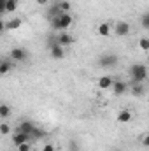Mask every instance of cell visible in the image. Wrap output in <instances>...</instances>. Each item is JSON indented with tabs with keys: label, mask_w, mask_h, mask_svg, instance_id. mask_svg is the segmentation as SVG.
I'll return each mask as SVG.
<instances>
[{
	"label": "cell",
	"mask_w": 149,
	"mask_h": 151,
	"mask_svg": "<svg viewBox=\"0 0 149 151\" xmlns=\"http://www.w3.org/2000/svg\"><path fill=\"white\" fill-rule=\"evenodd\" d=\"M35 2H37L39 5H47L49 4V0H35Z\"/></svg>",
	"instance_id": "83f0119b"
},
{
	"label": "cell",
	"mask_w": 149,
	"mask_h": 151,
	"mask_svg": "<svg viewBox=\"0 0 149 151\" xmlns=\"http://www.w3.org/2000/svg\"><path fill=\"white\" fill-rule=\"evenodd\" d=\"M139 47L142 51H149V37H140L139 39Z\"/></svg>",
	"instance_id": "ffe728a7"
},
{
	"label": "cell",
	"mask_w": 149,
	"mask_h": 151,
	"mask_svg": "<svg viewBox=\"0 0 149 151\" xmlns=\"http://www.w3.org/2000/svg\"><path fill=\"white\" fill-rule=\"evenodd\" d=\"M56 5L60 7V11H62V12H70V7H72L69 0H58V2H56Z\"/></svg>",
	"instance_id": "e0dca14e"
},
{
	"label": "cell",
	"mask_w": 149,
	"mask_h": 151,
	"mask_svg": "<svg viewBox=\"0 0 149 151\" xmlns=\"http://www.w3.org/2000/svg\"><path fill=\"white\" fill-rule=\"evenodd\" d=\"M140 25H142L146 30H149V12H146V14L140 16Z\"/></svg>",
	"instance_id": "7402d4cb"
},
{
	"label": "cell",
	"mask_w": 149,
	"mask_h": 151,
	"mask_svg": "<svg viewBox=\"0 0 149 151\" xmlns=\"http://www.w3.org/2000/svg\"><path fill=\"white\" fill-rule=\"evenodd\" d=\"M49 55H51V58H54V60H62V58H65V47L60 46V44H53V46L49 47Z\"/></svg>",
	"instance_id": "9c48e42d"
},
{
	"label": "cell",
	"mask_w": 149,
	"mask_h": 151,
	"mask_svg": "<svg viewBox=\"0 0 149 151\" xmlns=\"http://www.w3.org/2000/svg\"><path fill=\"white\" fill-rule=\"evenodd\" d=\"M28 58V53L23 47H12L11 49V60L12 62H25Z\"/></svg>",
	"instance_id": "8992f818"
},
{
	"label": "cell",
	"mask_w": 149,
	"mask_h": 151,
	"mask_svg": "<svg viewBox=\"0 0 149 151\" xmlns=\"http://www.w3.org/2000/svg\"><path fill=\"white\" fill-rule=\"evenodd\" d=\"M114 81H116V79H112V76H109V74L100 76L98 81H97V86H98L100 90H111L112 84H114Z\"/></svg>",
	"instance_id": "52a82bcc"
},
{
	"label": "cell",
	"mask_w": 149,
	"mask_h": 151,
	"mask_svg": "<svg viewBox=\"0 0 149 151\" xmlns=\"http://www.w3.org/2000/svg\"><path fill=\"white\" fill-rule=\"evenodd\" d=\"M97 34L100 35V37H109L112 34V25L109 21H102V23H98V27H97Z\"/></svg>",
	"instance_id": "30bf717a"
},
{
	"label": "cell",
	"mask_w": 149,
	"mask_h": 151,
	"mask_svg": "<svg viewBox=\"0 0 149 151\" xmlns=\"http://www.w3.org/2000/svg\"><path fill=\"white\" fill-rule=\"evenodd\" d=\"M9 114H11V107L7 106V104H0V118H9Z\"/></svg>",
	"instance_id": "ac0fdd59"
},
{
	"label": "cell",
	"mask_w": 149,
	"mask_h": 151,
	"mask_svg": "<svg viewBox=\"0 0 149 151\" xmlns=\"http://www.w3.org/2000/svg\"><path fill=\"white\" fill-rule=\"evenodd\" d=\"M140 144H142L144 148H149V132H146V134L140 137Z\"/></svg>",
	"instance_id": "603a6c76"
},
{
	"label": "cell",
	"mask_w": 149,
	"mask_h": 151,
	"mask_svg": "<svg viewBox=\"0 0 149 151\" xmlns=\"http://www.w3.org/2000/svg\"><path fill=\"white\" fill-rule=\"evenodd\" d=\"M5 7H7V0H0V11L5 12Z\"/></svg>",
	"instance_id": "4316f807"
},
{
	"label": "cell",
	"mask_w": 149,
	"mask_h": 151,
	"mask_svg": "<svg viewBox=\"0 0 149 151\" xmlns=\"http://www.w3.org/2000/svg\"><path fill=\"white\" fill-rule=\"evenodd\" d=\"M130 23L128 21H116L114 23V27H112V32H114V35H117V37H126L128 34H130Z\"/></svg>",
	"instance_id": "277c9868"
},
{
	"label": "cell",
	"mask_w": 149,
	"mask_h": 151,
	"mask_svg": "<svg viewBox=\"0 0 149 151\" xmlns=\"http://www.w3.org/2000/svg\"><path fill=\"white\" fill-rule=\"evenodd\" d=\"M128 76H130V79L133 83H144L149 76V70H148V67L142 65V63H133L128 69Z\"/></svg>",
	"instance_id": "7a4b0ae2"
},
{
	"label": "cell",
	"mask_w": 149,
	"mask_h": 151,
	"mask_svg": "<svg viewBox=\"0 0 149 151\" xmlns=\"http://www.w3.org/2000/svg\"><path fill=\"white\" fill-rule=\"evenodd\" d=\"M18 0H7V7H5V12H14L18 9Z\"/></svg>",
	"instance_id": "d6986e66"
},
{
	"label": "cell",
	"mask_w": 149,
	"mask_h": 151,
	"mask_svg": "<svg viewBox=\"0 0 149 151\" xmlns=\"http://www.w3.org/2000/svg\"><path fill=\"white\" fill-rule=\"evenodd\" d=\"M32 135L39 139V137H44V135H46V132H44L42 128H37V127H35V130H34V134H32Z\"/></svg>",
	"instance_id": "cb8c5ba5"
},
{
	"label": "cell",
	"mask_w": 149,
	"mask_h": 151,
	"mask_svg": "<svg viewBox=\"0 0 149 151\" xmlns=\"http://www.w3.org/2000/svg\"><path fill=\"white\" fill-rule=\"evenodd\" d=\"M40 151H56V150H54V146H53V144H44Z\"/></svg>",
	"instance_id": "484cf974"
},
{
	"label": "cell",
	"mask_w": 149,
	"mask_h": 151,
	"mask_svg": "<svg viewBox=\"0 0 149 151\" xmlns=\"http://www.w3.org/2000/svg\"><path fill=\"white\" fill-rule=\"evenodd\" d=\"M0 134H2V135H9V134H11V125L5 123V121H2V125H0Z\"/></svg>",
	"instance_id": "44dd1931"
},
{
	"label": "cell",
	"mask_w": 149,
	"mask_h": 151,
	"mask_svg": "<svg viewBox=\"0 0 149 151\" xmlns=\"http://www.w3.org/2000/svg\"><path fill=\"white\" fill-rule=\"evenodd\" d=\"M11 69H12V62L11 60H2V63H0V74L5 76Z\"/></svg>",
	"instance_id": "2e32d148"
},
{
	"label": "cell",
	"mask_w": 149,
	"mask_h": 151,
	"mask_svg": "<svg viewBox=\"0 0 149 151\" xmlns=\"http://www.w3.org/2000/svg\"><path fill=\"white\" fill-rule=\"evenodd\" d=\"M112 93L114 95H117V97H121V95H125L126 91H130V84L126 83V81H121V79H116L114 81V84H112Z\"/></svg>",
	"instance_id": "5b68a950"
},
{
	"label": "cell",
	"mask_w": 149,
	"mask_h": 151,
	"mask_svg": "<svg viewBox=\"0 0 149 151\" xmlns=\"http://www.w3.org/2000/svg\"><path fill=\"white\" fill-rule=\"evenodd\" d=\"M116 119H117L119 123H130V121H132V113H130L128 109H123V111L117 113Z\"/></svg>",
	"instance_id": "9a60e30c"
},
{
	"label": "cell",
	"mask_w": 149,
	"mask_h": 151,
	"mask_svg": "<svg viewBox=\"0 0 149 151\" xmlns=\"http://www.w3.org/2000/svg\"><path fill=\"white\" fill-rule=\"evenodd\" d=\"M72 42H74V37H72L70 34H67V32H60V34L56 35V44H60V46H63V47L70 46Z\"/></svg>",
	"instance_id": "8fae6325"
},
{
	"label": "cell",
	"mask_w": 149,
	"mask_h": 151,
	"mask_svg": "<svg viewBox=\"0 0 149 151\" xmlns=\"http://www.w3.org/2000/svg\"><path fill=\"white\" fill-rule=\"evenodd\" d=\"M30 137H32V135L21 134V132H14V135H12V144L18 148V146H21V144H25V142H30Z\"/></svg>",
	"instance_id": "7c38bea8"
},
{
	"label": "cell",
	"mask_w": 149,
	"mask_h": 151,
	"mask_svg": "<svg viewBox=\"0 0 149 151\" xmlns=\"http://www.w3.org/2000/svg\"><path fill=\"white\" fill-rule=\"evenodd\" d=\"M34 130H35V125L32 123V121H28V119H25V121H21L18 127H16V132H21V134H27V135H32L34 134Z\"/></svg>",
	"instance_id": "ba28073f"
},
{
	"label": "cell",
	"mask_w": 149,
	"mask_h": 151,
	"mask_svg": "<svg viewBox=\"0 0 149 151\" xmlns=\"http://www.w3.org/2000/svg\"><path fill=\"white\" fill-rule=\"evenodd\" d=\"M130 93H132L133 97H142V95H146V86H144V83H133V86L130 88Z\"/></svg>",
	"instance_id": "5bb4252c"
},
{
	"label": "cell",
	"mask_w": 149,
	"mask_h": 151,
	"mask_svg": "<svg viewBox=\"0 0 149 151\" xmlns=\"http://www.w3.org/2000/svg\"><path fill=\"white\" fill-rule=\"evenodd\" d=\"M117 62H119V58H117V55H114V53H105V55H102V56L98 58V65L104 67V69H112V67H116Z\"/></svg>",
	"instance_id": "3957f363"
},
{
	"label": "cell",
	"mask_w": 149,
	"mask_h": 151,
	"mask_svg": "<svg viewBox=\"0 0 149 151\" xmlns=\"http://www.w3.org/2000/svg\"><path fill=\"white\" fill-rule=\"evenodd\" d=\"M18 151H32V146H30V142H25V144L18 146Z\"/></svg>",
	"instance_id": "d4e9b609"
},
{
	"label": "cell",
	"mask_w": 149,
	"mask_h": 151,
	"mask_svg": "<svg viewBox=\"0 0 149 151\" xmlns=\"http://www.w3.org/2000/svg\"><path fill=\"white\" fill-rule=\"evenodd\" d=\"M72 21H74V18H72L70 12H62V14H58L56 18L51 19V27L56 32H67V28H70Z\"/></svg>",
	"instance_id": "6da1fadb"
},
{
	"label": "cell",
	"mask_w": 149,
	"mask_h": 151,
	"mask_svg": "<svg viewBox=\"0 0 149 151\" xmlns=\"http://www.w3.org/2000/svg\"><path fill=\"white\" fill-rule=\"evenodd\" d=\"M21 25H23L21 18H12V19H7V23L2 25V28H5V30H18Z\"/></svg>",
	"instance_id": "4fadbf2b"
}]
</instances>
